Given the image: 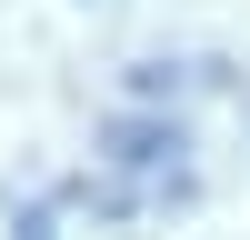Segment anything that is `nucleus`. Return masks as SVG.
I'll use <instances>...</instances> for the list:
<instances>
[{
	"label": "nucleus",
	"mask_w": 250,
	"mask_h": 240,
	"mask_svg": "<svg viewBox=\"0 0 250 240\" xmlns=\"http://www.w3.org/2000/svg\"><path fill=\"white\" fill-rule=\"evenodd\" d=\"M110 160H130V170H170L190 160V140H180V120H110Z\"/></svg>",
	"instance_id": "1"
},
{
	"label": "nucleus",
	"mask_w": 250,
	"mask_h": 240,
	"mask_svg": "<svg viewBox=\"0 0 250 240\" xmlns=\"http://www.w3.org/2000/svg\"><path fill=\"white\" fill-rule=\"evenodd\" d=\"M130 100L150 110V100H180V60H140L130 70Z\"/></svg>",
	"instance_id": "2"
},
{
	"label": "nucleus",
	"mask_w": 250,
	"mask_h": 240,
	"mask_svg": "<svg viewBox=\"0 0 250 240\" xmlns=\"http://www.w3.org/2000/svg\"><path fill=\"white\" fill-rule=\"evenodd\" d=\"M20 240H50V210H20Z\"/></svg>",
	"instance_id": "3"
}]
</instances>
